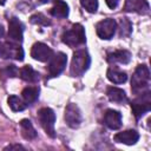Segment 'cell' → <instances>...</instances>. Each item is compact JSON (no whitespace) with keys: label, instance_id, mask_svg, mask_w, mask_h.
<instances>
[{"label":"cell","instance_id":"ba28073f","mask_svg":"<svg viewBox=\"0 0 151 151\" xmlns=\"http://www.w3.org/2000/svg\"><path fill=\"white\" fill-rule=\"evenodd\" d=\"M67 64V57L65 53L63 52H58L57 54H53L50 59L47 70H48V74L50 77H57L59 76L66 67Z\"/></svg>","mask_w":151,"mask_h":151},{"label":"cell","instance_id":"52a82bcc","mask_svg":"<svg viewBox=\"0 0 151 151\" xmlns=\"http://www.w3.org/2000/svg\"><path fill=\"white\" fill-rule=\"evenodd\" d=\"M116 29H117V22H116V20L112 19V18L104 19V20L99 21V22L96 25L97 35H98L100 39H104V40L111 39V38L114 35Z\"/></svg>","mask_w":151,"mask_h":151},{"label":"cell","instance_id":"603a6c76","mask_svg":"<svg viewBox=\"0 0 151 151\" xmlns=\"http://www.w3.org/2000/svg\"><path fill=\"white\" fill-rule=\"evenodd\" d=\"M132 31V24L127 20V18H122L119 22V34L120 37H127L130 35Z\"/></svg>","mask_w":151,"mask_h":151},{"label":"cell","instance_id":"8fae6325","mask_svg":"<svg viewBox=\"0 0 151 151\" xmlns=\"http://www.w3.org/2000/svg\"><path fill=\"white\" fill-rule=\"evenodd\" d=\"M22 34H24L22 22L15 17L11 18L9 22H8V38L14 42H21Z\"/></svg>","mask_w":151,"mask_h":151},{"label":"cell","instance_id":"4dcf8cb0","mask_svg":"<svg viewBox=\"0 0 151 151\" xmlns=\"http://www.w3.org/2000/svg\"><path fill=\"white\" fill-rule=\"evenodd\" d=\"M5 4V0H0V5H4Z\"/></svg>","mask_w":151,"mask_h":151},{"label":"cell","instance_id":"4fadbf2b","mask_svg":"<svg viewBox=\"0 0 151 151\" xmlns=\"http://www.w3.org/2000/svg\"><path fill=\"white\" fill-rule=\"evenodd\" d=\"M104 124L111 130H118L122 126V113L116 110H107L104 114Z\"/></svg>","mask_w":151,"mask_h":151},{"label":"cell","instance_id":"3957f363","mask_svg":"<svg viewBox=\"0 0 151 151\" xmlns=\"http://www.w3.org/2000/svg\"><path fill=\"white\" fill-rule=\"evenodd\" d=\"M61 40L65 45L70 47H78L86 41V35H85V29L83 25L80 24H74L72 27L67 31H65L61 35Z\"/></svg>","mask_w":151,"mask_h":151},{"label":"cell","instance_id":"d6986e66","mask_svg":"<svg viewBox=\"0 0 151 151\" xmlns=\"http://www.w3.org/2000/svg\"><path fill=\"white\" fill-rule=\"evenodd\" d=\"M107 79L113 84H123L127 80V74L124 71H120L116 67H110L106 72Z\"/></svg>","mask_w":151,"mask_h":151},{"label":"cell","instance_id":"6da1fadb","mask_svg":"<svg viewBox=\"0 0 151 151\" xmlns=\"http://www.w3.org/2000/svg\"><path fill=\"white\" fill-rule=\"evenodd\" d=\"M131 90L139 96L150 91V71L146 65H138L131 78Z\"/></svg>","mask_w":151,"mask_h":151},{"label":"cell","instance_id":"f1b7e54d","mask_svg":"<svg viewBox=\"0 0 151 151\" xmlns=\"http://www.w3.org/2000/svg\"><path fill=\"white\" fill-rule=\"evenodd\" d=\"M4 33H5V29H4V27H2V25L0 24V38L4 35Z\"/></svg>","mask_w":151,"mask_h":151},{"label":"cell","instance_id":"cb8c5ba5","mask_svg":"<svg viewBox=\"0 0 151 151\" xmlns=\"http://www.w3.org/2000/svg\"><path fill=\"white\" fill-rule=\"evenodd\" d=\"M29 21L34 25H39V26H48L51 24V21L41 13H37V14H33L29 19Z\"/></svg>","mask_w":151,"mask_h":151},{"label":"cell","instance_id":"9a60e30c","mask_svg":"<svg viewBox=\"0 0 151 151\" xmlns=\"http://www.w3.org/2000/svg\"><path fill=\"white\" fill-rule=\"evenodd\" d=\"M131 60V53L126 50H117L107 54V61L110 64H129Z\"/></svg>","mask_w":151,"mask_h":151},{"label":"cell","instance_id":"5b68a950","mask_svg":"<svg viewBox=\"0 0 151 151\" xmlns=\"http://www.w3.org/2000/svg\"><path fill=\"white\" fill-rule=\"evenodd\" d=\"M131 109L136 119H139L146 112H149L151 110V92L149 91L139 94L134 100L131 101Z\"/></svg>","mask_w":151,"mask_h":151},{"label":"cell","instance_id":"7402d4cb","mask_svg":"<svg viewBox=\"0 0 151 151\" xmlns=\"http://www.w3.org/2000/svg\"><path fill=\"white\" fill-rule=\"evenodd\" d=\"M21 96H22V99L27 104H32V103H34L38 99V97H39V90H38V87L28 86V87H25L22 90Z\"/></svg>","mask_w":151,"mask_h":151},{"label":"cell","instance_id":"7c38bea8","mask_svg":"<svg viewBox=\"0 0 151 151\" xmlns=\"http://www.w3.org/2000/svg\"><path fill=\"white\" fill-rule=\"evenodd\" d=\"M113 139H114V142L120 143V144L134 145L139 139V133L136 130H126V131H122V132L116 133Z\"/></svg>","mask_w":151,"mask_h":151},{"label":"cell","instance_id":"4316f807","mask_svg":"<svg viewBox=\"0 0 151 151\" xmlns=\"http://www.w3.org/2000/svg\"><path fill=\"white\" fill-rule=\"evenodd\" d=\"M4 150H25V147L20 144H9Z\"/></svg>","mask_w":151,"mask_h":151},{"label":"cell","instance_id":"e0dca14e","mask_svg":"<svg viewBox=\"0 0 151 151\" xmlns=\"http://www.w3.org/2000/svg\"><path fill=\"white\" fill-rule=\"evenodd\" d=\"M50 13L54 18H67L68 17V5L63 0H55L53 7L50 9Z\"/></svg>","mask_w":151,"mask_h":151},{"label":"cell","instance_id":"9c48e42d","mask_svg":"<svg viewBox=\"0 0 151 151\" xmlns=\"http://www.w3.org/2000/svg\"><path fill=\"white\" fill-rule=\"evenodd\" d=\"M64 118H65L66 124H67L70 127H72V129L79 127L80 124H81V120H83V118H81V112H80L79 107H78L76 104H73V103H71V104H68V105L66 106Z\"/></svg>","mask_w":151,"mask_h":151},{"label":"cell","instance_id":"d4e9b609","mask_svg":"<svg viewBox=\"0 0 151 151\" xmlns=\"http://www.w3.org/2000/svg\"><path fill=\"white\" fill-rule=\"evenodd\" d=\"M80 5L88 13H96L98 9V0H80Z\"/></svg>","mask_w":151,"mask_h":151},{"label":"cell","instance_id":"44dd1931","mask_svg":"<svg viewBox=\"0 0 151 151\" xmlns=\"http://www.w3.org/2000/svg\"><path fill=\"white\" fill-rule=\"evenodd\" d=\"M7 104L8 106L11 107L12 111L14 112H19V111H24L26 107H27V103L25 100H22L21 98H19L18 96H9L7 98Z\"/></svg>","mask_w":151,"mask_h":151},{"label":"cell","instance_id":"f546056e","mask_svg":"<svg viewBox=\"0 0 151 151\" xmlns=\"http://www.w3.org/2000/svg\"><path fill=\"white\" fill-rule=\"evenodd\" d=\"M50 1H52V0H40L41 4H47V2H50Z\"/></svg>","mask_w":151,"mask_h":151},{"label":"cell","instance_id":"8992f818","mask_svg":"<svg viewBox=\"0 0 151 151\" xmlns=\"http://www.w3.org/2000/svg\"><path fill=\"white\" fill-rule=\"evenodd\" d=\"M0 58L8 59L13 58L15 60H24V50L18 42L14 41H2L0 42Z\"/></svg>","mask_w":151,"mask_h":151},{"label":"cell","instance_id":"5bb4252c","mask_svg":"<svg viewBox=\"0 0 151 151\" xmlns=\"http://www.w3.org/2000/svg\"><path fill=\"white\" fill-rule=\"evenodd\" d=\"M149 2L146 0H125L124 11L134 12V13H147L149 12Z\"/></svg>","mask_w":151,"mask_h":151},{"label":"cell","instance_id":"484cf974","mask_svg":"<svg viewBox=\"0 0 151 151\" xmlns=\"http://www.w3.org/2000/svg\"><path fill=\"white\" fill-rule=\"evenodd\" d=\"M1 73H2L4 76H6V77L13 78V77H17V74L19 73V70L17 68L15 65H8V66H6V67L1 71Z\"/></svg>","mask_w":151,"mask_h":151},{"label":"cell","instance_id":"83f0119b","mask_svg":"<svg viewBox=\"0 0 151 151\" xmlns=\"http://www.w3.org/2000/svg\"><path fill=\"white\" fill-rule=\"evenodd\" d=\"M105 2H106V5H107V7H109V8L114 9V8L118 6L119 0H105Z\"/></svg>","mask_w":151,"mask_h":151},{"label":"cell","instance_id":"ffe728a7","mask_svg":"<svg viewBox=\"0 0 151 151\" xmlns=\"http://www.w3.org/2000/svg\"><path fill=\"white\" fill-rule=\"evenodd\" d=\"M20 129H21V134L25 139L32 140L37 137V131L29 119H22L20 122Z\"/></svg>","mask_w":151,"mask_h":151},{"label":"cell","instance_id":"30bf717a","mask_svg":"<svg viewBox=\"0 0 151 151\" xmlns=\"http://www.w3.org/2000/svg\"><path fill=\"white\" fill-rule=\"evenodd\" d=\"M52 55H53V50L44 42H35L31 48V57L38 61L41 63L48 61Z\"/></svg>","mask_w":151,"mask_h":151},{"label":"cell","instance_id":"277c9868","mask_svg":"<svg viewBox=\"0 0 151 151\" xmlns=\"http://www.w3.org/2000/svg\"><path fill=\"white\" fill-rule=\"evenodd\" d=\"M38 118L44 131L52 138L55 137L54 123H55V113L50 107H42L38 111Z\"/></svg>","mask_w":151,"mask_h":151},{"label":"cell","instance_id":"2e32d148","mask_svg":"<svg viewBox=\"0 0 151 151\" xmlns=\"http://www.w3.org/2000/svg\"><path fill=\"white\" fill-rule=\"evenodd\" d=\"M107 98L113 101V103H117V104H125L127 103V97H126V93L124 90L122 88H118V87H109L107 88Z\"/></svg>","mask_w":151,"mask_h":151},{"label":"cell","instance_id":"ac0fdd59","mask_svg":"<svg viewBox=\"0 0 151 151\" xmlns=\"http://www.w3.org/2000/svg\"><path fill=\"white\" fill-rule=\"evenodd\" d=\"M19 76L22 80L27 83H37L39 80V73L33 70L31 65H25L22 68L19 70Z\"/></svg>","mask_w":151,"mask_h":151},{"label":"cell","instance_id":"7a4b0ae2","mask_svg":"<svg viewBox=\"0 0 151 151\" xmlns=\"http://www.w3.org/2000/svg\"><path fill=\"white\" fill-rule=\"evenodd\" d=\"M91 65V57L86 50H77L73 53L70 73L72 77H81Z\"/></svg>","mask_w":151,"mask_h":151}]
</instances>
